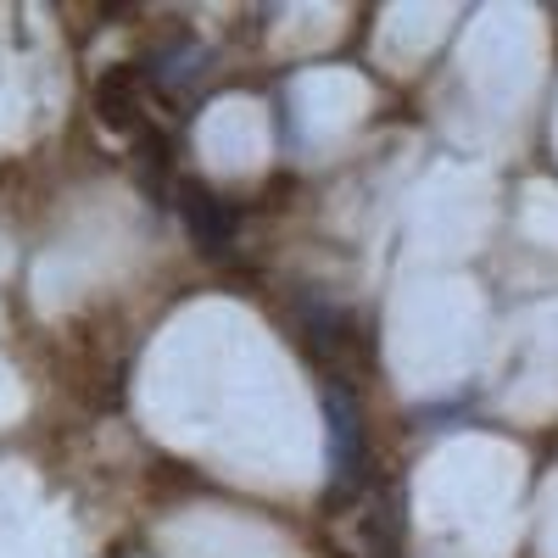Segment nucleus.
Masks as SVG:
<instances>
[{"instance_id": "2", "label": "nucleus", "mask_w": 558, "mask_h": 558, "mask_svg": "<svg viewBox=\"0 0 558 558\" xmlns=\"http://www.w3.org/2000/svg\"><path fill=\"white\" fill-rule=\"evenodd\" d=\"M184 223L196 229V241H202V252H223L229 246V213H223V202H213L202 184H184Z\"/></svg>"}, {"instance_id": "1", "label": "nucleus", "mask_w": 558, "mask_h": 558, "mask_svg": "<svg viewBox=\"0 0 558 558\" xmlns=\"http://www.w3.org/2000/svg\"><path fill=\"white\" fill-rule=\"evenodd\" d=\"M324 425H330V458H336V486H352L363 470V447H357V408L330 386L324 391Z\"/></svg>"}]
</instances>
